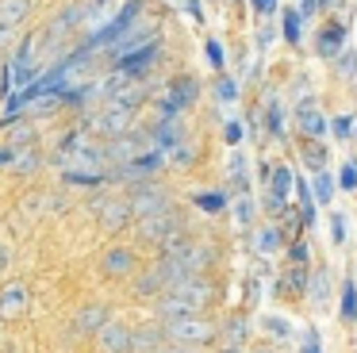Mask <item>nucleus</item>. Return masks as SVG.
Returning a JSON list of instances; mask_svg holds the SVG:
<instances>
[{
  "mask_svg": "<svg viewBox=\"0 0 357 353\" xmlns=\"http://www.w3.org/2000/svg\"><path fill=\"white\" fill-rule=\"evenodd\" d=\"M211 280L204 276H192V280L169 288L165 296H158V319L169 322V319H188V315H204L211 303Z\"/></svg>",
  "mask_w": 357,
  "mask_h": 353,
  "instance_id": "f257e3e1",
  "label": "nucleus"
},
{
  "mask_svg": "<svg viewBox=\"0 0 357 353\" xmlns=\"http://www.w3.org/2000/svg\"><path fill=\"white\" fill-rule=\"evenodd\" d=\"M165 330V342H177V345H192V350H200V345H211L215 342V322L204 319V315H188V319H169L162 322Z\"/></svg>",
  "mask_w": 357,
  "mask_h": 353,
  "instance_id": "f03ea898",
  "label": "nucleus"
},
{
  "mask_svg": "<svg viewBox=\"0 0 357 353\" xmlns=\"http://www.w3.org/2000/svg\"><path fill=\"white\" fill-rule=\"evenodd\" d=\"M185 234V219H181L177 211H158V215H146V219H139V238L150 246H158L162 250L165 242H173V238Z\"/></svg>",
  "mask_w": 357,
  "mask_h": 353,
  "instance_id": "7ed1b4c3",
  "label": "nucleus"
},
{
  "mask_svg": "<svg viewBox=\"0 0 357 353\" xmlns=\"http://www.w3.org/2000/svg\"><path fill=\"white\" fill-rule=\"evenodd\" d=\"M196 96H200V84H196V77H173L169 81V89H165V96H162V119L165 123H173L181 112H188V107L196 104Z\"/></svg>",
  "mask_w": 357,
  "mask_h": 353,
  "instance_id": "20e7f679",
  "label": "nucleus"
},
{
  "mask_svg": "<svg viewBox=\"0 0 357 353\" xmlns=\"http://www.w3.org/2000/svg\"><path fill=\"white\" fill-rule=\"evenodd\" d=\"M127 200H131V211L135 219H146V215H158V211H169V192L162 188L158 181H142L135 184L131 192H127Z\"/></svg>",
  "mask_w": 357,
  "mask_h": 353,
  "instance_id": "39448f33",
  "label": "nucleus"
},
{
  "mask_svg": "<svg viewBox=\"0 0 357 353\" xmlns=\"http://www.w3.org/2000/svg\"><path fill=\"white\" fill-rule=\"evenodd\" d=\"M100 273L112 276V280L135 276L139 273V253H135L131 246H112V250H104V257H100Z\"/></svg>",
  "mask_w": 357,
  "mask_h": 353,
  "instance_id": "423d86ee",
  "label": "nucleus"
},
{
  "mask_svg": "<svg viewBox=\"0 0 357 353\" xmlns=\"http://www.w3.org/2000/svg\"><path fill=\"white\" fill-rule=\"evenodd\" d=\"M131 119H135V107H123V104L112 100V104L93 119V130H96V135H104V138H119V135H127Z\"/></svg>",
  "mask_w": 357,
  "mask_h": 353,
  "instance_id": "0eeeda50",
  "label": "nucleus"
},
{
  "mask_svg": "<svg viewBox=\"0 0 357 353\" xmlns=\"http://www.w3.org/2000/svg\"><path fill=\"white\" fill-rule=\"evenodd\" d=\"M96 350L100 353H135V330L127 322H104L96 334Z\"/></svg>",
  "mask_w": 357,
  "mask_h": 353,
  "instance_id": "6e6552de",
  "label": "nucleus"
},
{
  "mask_svg": "<svg viewBox=\"0 0 357 353\" xmlns=\"http://www.w3.org/2000/svg\"><path fill=\"white\" fill-rule=\"evenodd\" d=\"M96 215H100V227H104V230H123L127 223L135 219V211H131V200H127V196L100 200V204H96Z\"/></svg>",
  "mask_w": 357,
  "mask_h": 353,
  "instance_id": "1a4fd4ad",
  "label": "nucleus"
},
{
  "mask_svg": "<svg viewBox=\"0 0 357 353\" xmlns=\"http://www.w3.org/2000/svg\"><path fill=\"white\" fill-rule=\"evenodd\" d=\"M146 146H150L146 135H119V138H112V142L104 146V153H108V161H116V165H127V161L142 158Z\"/></svg>",
  "mask_w": 357,
  "mask_h": 353,
  "instance_id": "9d476101",
  "label": "nucleus"
},
{
  "mask_svg": "<svg viewBox=\"0 0 357 353\" xmlns=\"http://www.w3.org/2000/svg\"><path fill=\"white\" fill-rule=\"evenodd\" d=\"M31 303V288L27 284H8L0 292V319H20Z\"/></svg>",
  "mask_w": 357,
  "mask_h": 353,
  "instance_id": "9b49d317",
  "label": "nucleus"
},
{
  "mask_svg": "<svg viewBox=\"0 0 357 353\" xmlns=\"http://www.w3.org/2000/svg\"><path fill=\"white\" fill-rule=\"evenodd\" d=\"M104 322H112V315H108V307H104V303L81 307L77 319H73V338H81V334H100Z\"/></svg>",
  "mask_w": 357,
  "mask_h": 353,
  "instance_id": "f8f14e48",
  "label": "nucleus"
},
{
  "mask_svg": "<svg viewBox=\"0 0 357 353\" xmlns=\"http://www.w3.org/2000/svg\"><path fill=\"white\" fill-rule=\"evenodd\" d=\"M296 123H300V135L307 138V142H319V135L326 130V119H323L315 100H303L300 112H296Z\"/></svg>",
  "mask_w": 357,
  "mask_h": 353,
  "instance_id": "ddd939ff",
  "label": "nucleus"
},
{
  "mask_svg": "<svg viewBox=\"0 0 357 353\" xmlns=\"http://www.w3.org/2000/svg\"><path fill=\"white\" fill-rule=\"evenodd\" d=\"M307 288H311V273L303 265H296V269H288L284 276L277 280V296L280 299H300V296H307Z\"/></svg>",
  "mask_w": 357,
  "mask_h": 353,
  "instance_id": "4468645a",
  "label": "nucleus"
},
{
  "mask_svg": "<svg viewBox=\"0 0 357 353\" xmlns=\"http://www.w3.org/2000/svg\"><path fill=\"white\" fill-rule=\"evenodd\" d=\"M315 50H319V58H338V54L346 50V27H342V23L323 27L315 38Z\"/></svg>",
  "mask_w": 357,
  "mask_h": 353,
  "instance_id": "2eb2a0df",
  "label": "nucleus"
},
{
  "mask_svg": "<svg viewBox=\"0 0 357 353\" xmlns=\"http://www.w3.org/2000/svg\"><path fill=\"white\" fill-rule=\"evenodd\" d=\"M81 20H89V4H70L66 12H58V20H54V23H50L47 38H62L66 31H73Z\"/></svg>",
  "mask_w": 357,
  "mask_h": 353,
  "instance_id": "dca6fc26",
  "label": "nucleus"
},
{
  "mask_svg": "<svg viewBox=\"0 0 357 353\" xmlns=\"http://www.w3.org/2000/svg\"><path fill=\"white\" fill-rule=\"evenodd\" d=\"M158 345H165L162 322H150V326H139V330H135V353H154Z\"/></svg>",
  "mask_w": 357,
  "mask_h": 353,
  "instance_id": "f3484780",
  "label": "nucleus"
},
{
  "mask_svg": "<svg viewBox=\"0 0 357 353\" xmlns=\"http://www.w3.org/2000/svg\"><path fill=\"white\" fill-rule=\"evenodd\" d=\"M296 192V173L288 165H277L269 173V196H277V200H288Z\"/></svg>",
  "mask_w": 357,
  "mask_h": 353,
  "instance_id": "a211bd4d",
  "label": "nucleus"
},
{
  "mask_svg": "<svg viewBox=\"0 0 357 353\" xmlns=\"http://www.w3.org/2000/svg\"><path fill=\"white\" fill-rule=\"evenodd\" d=\"M338 315H342V322H357V284H354V276H346V280H342Z\"/></svg>",
  "mask_w": 357,
  "mask_h": 353,
  "instance_id": "6ab92c4d",
  "label": "nucleus"
},
{
  "mask_svg": "<svg viewBox=\"0 0 357 353\" xmlns=\"http://www.w3.org/2000/svg\"><path fill=\"white\" fill-rule=\"evenodd\" d=\"M27 15H31V0H0V23L20 27Z\"/></svg>",
  "mask_w": 357,
  "mask_h": 353,
  "instance_id": "aec40b11",
  "label": "nucleus"
},
{
  "mask_svg": "<svg viewBox=\"0 0 357 353\" xmlns=\"http://www.w3.org/2000/svg\"><path fill=\"white\" fill-rule=\"evenodd\" d=\"M331 292H334L331 269H326V265H319L315 273H311V288H307V296L315 299V303H326V299H331Z\"/></svg>",
  "mask_w": 357,
  "mask_h": 353,
  "instance_id": "412c9836",
  "label": "nucleus"
},
{
  "mask_svg": "<svg viewBox=\"0 0 357 353\" xmlns=\"http://www.w3.org/2000/svg\"><path fill=\"white\" fill-rule=\"evenodd\" d=\"M192 204L200 207V211L215 215V211H223V207L231 204V192H227V188H215V192H196V196H192Z\"/></svg>",
  "mask_w": 357,
  "mask_h": 353,
  "instance_id": "4be33fe9",
  "label": "nucleus"
},
{
  "mask_svg": "<svg viewBox=\"0 0 357 353\" xmlns=\"http://www.w3.org/2000/svg\"><path fill=\"white\" fill-rule=\"evenodd\" d=\"M303 165L311 169V173H323L326 169V146H319V142H303Z\"/></svg>",
  "mask_w": 357,
  "mask_h": 353,
  "instance_id": "5701e85b",
  "label": "nucleus"
},
{
  "mask_svg": "<svg viewBox=\"0 0 357 353\" xmlns=\"http://www.w3.org/2000/svg\"><path fill=\"white\" fill-rule=\"evenodd\" d=\"M334 188H338V181H334L331 173H315V188H311V196H315V204H331L334 200Z\"/></svg>",
  "mask_w": 357,
  "mask_h": 353,
  "instance_id": "b1692460",
  "label": "nucleus"
},
{
  "mask_svg": "<svg viewBox=\"0 0 357 353\" xmlns=\"http://www.w3.org/2000/svg\"><path fill=\"white\" fill-rule=\"evenodd\" d=\"M265 123H269V135L273 138H284V107H280L277 96L269 100V107H265Z\"/></svg>",
  "mask_w": 357,
  "mask_h": 353,
  "instance_id": "393cba45",
  "label": "nucleus"
},
{
  "mask_svg": "<svg viewBox=\"0 0 357 353\" xmlns=\"http://www.w3.org/2000/svg\"><path fill=\"white\" fill-rule=\"evenodd\" d=\"M284 242H288V238H284V230H280V227H265L261 234H257V250H261V253H273V250H280Z\"/></svg>",
  "mask_w": 357,
  "mask_h": 353,
  "instance_id": "a878e982",
  "label": "nucleus"
},
{
  "mask_svg": "<svg viewBox=\"0 0 357 353\" xmlns=\"http://www.w3.org/2000/svg\"><path fill=\"white\" fill-rule=\"evenodd\" d=\"M300 20H303V15L296 12V8H284V15H280V31H284V38L292 46L300 43Z\"/></svg>",
  "mask_w": 357,
  "mask_h": 353,
  "instance_id": "bb28decb",
  "label": "nucleus"
},
{
  "mask_svg": "<svg viewBox=\"0 0 357 353\" xmlns=\"http://www.w3.org/2000/svg\"><path fill=\"white\" fill-rule=\"evenodd\" d=\"M346 238H349V219L342 211H334L331 215V242L334 246H346Z\"/></svg>",
  "mask_w": 357,
  "mask_h": 353,
  "instance_id": "cd10ccee",
  "label": "nucleus"
},
{
  "mask_svg": "<svg viewBox=\"0 0 357 353\" xmlns=\"http://www.w3.org/2000/svg\"><path fill=\"white\" fill-rule=\"evenodd\" d=\"M354 130H357V119H354V115H338V119L331 123V135L338 138V142H346V138H354Z\"/></svg>",
  "mask_w": 357,
  "mask_h": 353,
  "instance_id": "c85d7f7f",
  "label": "nucleus"
},
{
  "mask_svg": "<svg viewBox=\"0 0 357 353\" xmlns=\"http://www.w3.org/2000/svg\"><path fill=\"white\" fill-rule=\"evenodd\" d=\"M231 184L238 192H246V158H242V153H234V158H231Z\"/></svg>",
  "mask_w": 357,
  "mask_h": 353,
  "instance_id": "c756f323",
  "label": "nucleus"
},
{
  "mask_svg": "<svg viewBox=\"0 0 357 353\" xmlns=\"http://www.w3.org/2000/svg\"><path fill=\"white\" fill-rule=\"evenodd\" d=\"M265 330H269L273 338H292L296 330H292V322L288 319H280V315H269V319H265Z\"/></svg>",
  "mask_w": 357,
  "mask_h": 353,
  "instance_id": "7c9ffc66",
  "label": "nucleus"
},
{
  "mask_svg": "<svg viewBox=\"0 0 357 353\" xmlns=\"http://www.w3.org/2000/svg\"><path fill=\"white\" fill-rule=\"evenodd\" d=\"M338 188L342 192H354L357 188V161H346V165L338 169Z\"/></svg>",
  "mask_w": 357,
  "mask_h": 353,
  "instance_id": "2f4dec72",
  "label": "nucleus"
},
{
  "mask_svg": "<svg viewBox=\"0 0 357 353\" xmlns=\"http://www.w3.org/2000/svg\"><path fill=\"white\" fill-rule=\"evenodd\" d=\"M338 69H342V77H349V81L357 84V54L349 50V46L338 54Z\"/></svg>",
  "mask_w": 357,
  "mask_h": 353,
  "instance_id": "473e14b6",
  "label": "nucleus"
},
{
  "mask_svg": "<svg viewBox=\"0 0 357 353\" xmlns=\"http://www.w3.org/2000/svg\"><path fill=\"white\" fill-rule=\"evenodd\" d=\"M254 211H257V207H254V200H250V196H238V200H234V215H238L242 227H250V223H254Z\"/></svg>",
  "mask_w": 357,
  "mask_h": 353,
  "instance_id": "72a5a7b5",
  "label": "nucleus"
},
{
  "mask_svg": "<svg viewBox=\"0 0 357 353\" xmlns=\"http://www.w3.org/2000/svg\"><path fill=\"white\" fill-rule=\"evenodd\" d=\"M204 50H208V61L215 69L227 66V50H223V43H219V38H208V46H204Z\"/></svg>",
  "mask_w": 357,
  "mask_h": 353,
  "instance_id": "f704fd0d",
  "label": "nucleus"
},
{
  "mask_svg": "<svg viewBox=\"0 0 357 353\" xmlns=\"http://www.w3.org/2000/svg\"><path fill=\"white\" fill-rule=\"evenodd\" d=\"M288 261H292V265H307V242H292V246H288Z\"/></svg>",
  "mask_w": 357,
  "mask_h": 353,
  "instance_id": "c9c22d12",
  "label": "nucleus"
},
{
  "mask_svg": "<svg viewBox=\"0 0 357 353\" xmlns=\"http://www.w3.org/2000/svg\"><path fill=\"white\" fill-rule=\"evenodd\" d=\"M215 92H219V100H234V96H238V84H234L231 77H219Z\"/></svg>",
  "mask_w": 357,
  "mask_h": 353,
  "instance_id": "e433bc0d",
  "label": "nucleus"
},
{
  "mask_svg": "<svg viewBox=\"0 0 357 353\" xmlns=\"http://www.w3.org/2000/svg\"><path fill=\"white\" fill-rule=\"evenodd\" d=\"M300 353H323V338H319V330H307V338H303V350Z\"/></svg>",
  "mask_w": 357,
  "mask_h": 353,
  "instance_id": "4c0bfd02",
  "label": "nucleus"
},
{
  "mask_svg": "<svg viewBox=\"0 0 357 353\" xmlns=\"http://www.w3.org/2000/svg\"><path fill=\"white\" fill-rule=\"evenodd\" d=\"M35 165H39V158H35V153H20V158H16L20 173H27V169H35Z\"/></svg>",
  "mask_w": 357,
  "mask_h": 353,
  "instance_id": "58836bf2",
  "label": "nucleus"
},
{
  "mask_svg": "<svg viewBox=\"0 0 357 353\" xmlns=\"http://www.w3.org/2000/svg\"><path fill=\"white\" fill-rule=\"evenodd\" d=\"M154 353H196L192 345H177V342H165V345H158Z\"/></svg>",
  "mask_w": 357,
  "mask_h": 353,
  "instance_id": "ea45409f",
  "label": "nucleus"
},
{
  "mask_svg": "<svg viewBox=\"0 0 357 353\" xmlns=\"http://www.w3.org/2000/svg\"><path fill=\"white\" fill-rule=\"evenodd\" d=\"M192 158H196V153L188 150V146H177V150H173V161H177V165H188Z\"/></svg>",
  "mask_w": 357,
  "mask_h": 353,
  "instance_id": "a19ab883",
  "label": "nucleus"
},
{
  "mask_svg": "<svg viewBox=\"0 0 357 353\" xmlns=\"http://www.w3.org/2000/svg\"><path fill=\"white\" fill-rule=\"evenodd\" d=\"M223 135H227V142H242V127H238V123H227V127H223Z\"/></svg>",
  "mask_w": 357,
  "mask_h": 353,
  "instance_id": "79ce46f5",
  "label": "nucleus"
},
{
  "mask_svg": "<svg viewBox=\"0 0 357 353\" xmlns=\"http://www.w3.org/2000/svg\"><path fill=\"white\" fill-rule=\"evenodd\" d=\"M250 4H254V12H257V15H269L273 8H277V0H250Z\"/></svg>",
  "mask_w": 357,
  "mask_h": 353,
  "instance_id": "37998d69",
  "label": "nucleus"
},
{
  "mask_svg": "<svg viewBox=\"0 0 357 353\" xmlns=\"http://www.w3.org/2000/svg\"><path fill=\"white\" fill-rule=\"evenodd\" d=\"M185 8H188V15H192L196 23H204V8H200V0H185Z\"/></svg>",
  "mask_w": 357,
  "mask_h": 353,
  "instance_id": "c03bdc74",
  "label": "nucleus"
},
{
  "mask_svg": "<svg viewBox=\"0 0 357 353\" xmlns=\"http://www.w3.org/2000/svg\"><path fill=\"white\" fill-rule=\"evenodd\" d=\"M16 31H20V27H8V23H0V46H8L12 38H16Z\"/></svg>",
  "mask_w": 357,
  "mask_h": 353,
  "instance_id": "a18cd8bd",
  "label": "nucleus"
},
{
  "mask_svg": "<svg viewBox=\"0 0 357 353\" xmlns=\"http://www.w3.org/2000/svg\"><path fill=\"white\" fill-rule=\"evenodd\" d=\"M227 326H231V342L238 345V342H242V319H231Z\"/></svg>",
  "mask_w": 357,
  "mask_h": 353,
  "instance_id": "49530a36",
  "label": "nucleus"
},
{
  "mask_svg": "<svg viewBox=\"0 0 357 353\" xmlns=\"http://www.w3.org/2000/svg\"><path fill=\"white\" fill-rule=\"evenodd\" d=\"M8 265H12V250H8V246H0V273H4Z\"/></svg>",
  "mask_w": 357,
  "mask_h": 353,
  "instance_id": "de8ad7c7",
  "label": "nucleus"
},
{
  "mask_svg": "<svg viewBox=\"0 0 357 353\" xmlns=\"http://www.w3.org/2000/svg\"><path fill=\"white\" fill-rule=\"evenodd\" d=\"M331 4H338V0H319V8H331Z\"/></svg>",
  "mask_w": 357,
  "mask_h": 353,
  "instance_id": "09e8293b",
  "label": "nucleus"
},
{
  "mask_svg": "<svg viewBox=\"0 0 357 353\" xmlns=\"http://www.w3.org/2000/svg\"><path fill=\"white\" fill-rule=\"evenodd\" d=\"M223 353H242V350H238V345H227V350H223Z\"/></svg>",
  "mask_w": 357,
  "mask_h": 353,
  "instance_id": "8fccbe9b",
  "label": "nucleus"
},
{
  "mask_svg": "<svg viewBox=\"0 0 357 353\" xmlns=\"http://www.w3.org/2000/svg\"><path fill=\"white\" fill-rule=\"evenodd\" d=\"M354 142H357V130H354Z\"/></svg>",
  "mask_w": 357,
  "mask_h": 353,
  "instance_id": "3c124183",
  "label": "nucleus"
},
{
  "mask_svg": "<svg viewBox=\"0 0 357 353\" xmlns=\"http://www.w3.org/2000/svg\"><path fill=\"white\" fill-rule=\"evenodd\" d=\"M254 353H265V350H254Z\"/></svg>",
  "mask_w": 357,
  "mask_h": 353,
  "instance_id": "603ef678",
  "label": "nucleus"
},
{
  "mask_svg": "<svg viewBox=\"0 0 357 353\" xmlns=\"http://www.w3.org/2000/svg\"><path fill=\"white\" fill-rule=\"evenodd\" d=\"M0 322H4V319H0Z\"/></svg>",
  "mask_w": 357,
  "mask_h": 353,
  "instance_id": "864d4df0",
  "label": "nucleus"
}]
</instances>
